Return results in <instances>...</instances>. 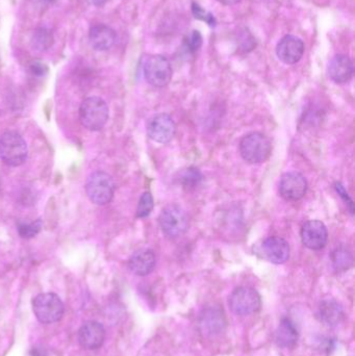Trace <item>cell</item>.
Returning a JSON list of instances; mask_svg holds the SVG:
<instances>
[{"mask_svg":"<svg viewBox=\"0 0 355 356\" xmlns=\"http://www.w3.org/2000/svg\"><path fill=\"white\" fill-rule=\"evenodd\" d=\"M154 197L149 192H145L140 198L139 204L137 207V217L146 218L150 215L154 209Z\"/></svg>","mask_w":355,"mask_h":356,"instance_id":"cb8c5ba5","label":"cell"},{"mask_svg":"<svg viewBox=\"0 0 355 356\" xmlns=\"http://www.w3.org/2000/svg\"><path fill=\"white\" fill-rule=\"evenodd\" d=\"M28 70L33 76L42 77L47 74L48 67L40 60H33L29 64Z\"/></svg>","mask_w":355,"mask_h":356,"instance_id":"83f0119b","label":"cell"},{"mask_svg":"<svg viewBox=\"0 0 355 356\" xmlns=\"http://www.w3.org/2000/svg\"><path fill=\"white\" fill-rule=\"evenodd\" d=\"M89 41L94 49L106 51L115 45L117 33L106 24H96L90 29Z\"/></svg>","mask_w":355,"mask_h":356,"instance_id":"2e32d148","label":"cell"},{"mask_svg":"<svg viewBox=\"0 0 355 356\" xmlns=\"http://www.w3.org/2000/svg\"><path fill=\"white\" fill-rule=\"evenodd\" d=\"M202 45V35L198 31H192L187 40L188 49L191 52H196Z\"/></svg>","mask_w":355,"mask_h":356,"instance_id":"4316f807","label":"cell"},{"mask_svg":"<svg viewBox=\"0 0 355 356\" xmlns=\"http://www.w3.org/2000/svg\"><path fill=\"white\" fill-rule=\"evenodd\" d=\"M53 33L46 27H39L31 35V44L33 49L39 52L47 51L53 45Z\"/></svg>","mask_w":355,"mask_h":356,"instance_id":"44dd1931","label":"cell"},{"mask_svg":"<svg viewBox=\"0 0 355 356\" xmlns=\"http://www.w3.org/2000/svg\"><path fill=\"white\" fill-rule=\"evenodd\" d=\"M302 241L311 250H321L327 246L329 232L327 226L318 220L306 222L302 228Z\"/></svg>","mask_w":355,"mask_h":356,"instance_id":"8fae6325","label":"cell"},{"mask_svg":"<svg viewBox=\"0 0 355 356\" xmlns=\"http://www.w3.org/2000/svg\"><path fill=\"white\" fill-rule=\"evenodd\" d=\"M308 181L298 172L286 173L279 181V194L287 201H298L306 196Z\"/></svg>","mask_w":355,"mask_h":356,"instance_id":"7c38bea8","label":"cell"},{"mask_svg":"<svg viewBox=\"0 0 355 356\" xmlns=\"http://www.w3.org/2000/svg\"><path fill=\"white\" fill-rule=\"evenodd\" d=\"M336 190H337L338 194H339L340 196L342 197V198H344V200H345L346 202H347L348 204L350 205V209H352V213H354V203H352V199L349 198V196H348L347 193H346L344 186H342L341 184H336Z\"/></svg>","mask_w":355,"mask_h":356,"instance_id":"f1b7e54d","label":"cell"},{"mask_svg":"<svg viewBox=\"0 0 355 356\" xmlns=\"http://www.w3.org/2000/svg\"><path fill=\"white\" fill-rule=\"evenodd\" d=\"M199 324L204 334L217 336L224 330V315L218 307H208L200 315Z\"/></svg>","mask_w":355,"mask_h":356,"instance_id":"e0dca14e","label":"cell"},{"mask_svg":"<svg viewBox=\"0 0 355 356\" xmlns=\"http://www.w3.org/2000/svg\"><path fill=\"white\" fill-rule=\"evenodd\" d=\"M192 10H193L194 16L195 18L200 19V20L206 21L208 24H210V26H214L216 24V21H215L214 16L210 14L208 10H204L199 4L193 3L192 6Z\"/></svg>","mask_w":355,"mask_h":356,"instance_id":"484cf974","label":"cell"},{"mask_svg":"<svg viewBox=\"0 0 355 356\" xmlns=\"http://www.w3.org/2000/svg\"><path fill=\"white\" fill-rule=\"evenodd\" d=\"M37 1L40 2V3L48 4L51 3V2L53 1V0H37Z\"/></svg>","mask_w":355,"mask_h":356,"instance_id":"1f68e13d","label":"cell"},{"mask_svg":"<svg viewBox=\"0 0 355 356\" xmlns=\"http://www.w3.org/2000/svg\"><path fill=\"white\" fill-rule=\"evenodd\" d=\"M329 76L336 83H346L352 81L354 74V66L352 60L344 54H337L331 58L327 68Z\"/></svg>","mask_w":355,"mask_h":356,"instance_id":"9a60e30c","label":"cell"},{"mask_svg":"<svg viewBox=\"0 0 355 356\" xmlns=\"http://www.w3.org/2000/svg\"><path fill=\"white\" fill-rule=\"evenodd\" d=\"M28 148L22 136L17 131H6L0 137V159L4 164L18 167L26 162Z\"/></svg>","mask_w":355,"mask_h":356,"instance_id":"6da1fadb","label":"cell"},{"mask_svg":"<svg viewBox=\"0 0 355 356\" xmlns=\"http://www.w3.org/2000/svg\"><path fill=\"white\" fill-rule=\"evenodd\" d=\"M176 133V125L168 114H158L149 119L147 123V135L150 139L160 144L172 141Z\"/></svg>","mask_w":355,"mask_h":356,"instance_id":"9c48e42d","label":"cell"},{"mask_svg":"<svg viewBox=\"0 0 355 356\" xmlns=\"http://www.w3.org/2000/svg\"><path fill=\"white\" fill-rule=\"evenodd\" d=\"M319 316L325 325L329 327H336L343 320V307L335 300L323 301L319 307Z\"/></svg>","mask_w":355,"mask_h":356,"instance_id":"ffe728a7","label":"cell"},{"mask_svg":"<svg viewBox=\"0 0 355 356\" xmlns=\"http://www.w3.org/2000/svg\"><path fill=\"white\" fill-rule=\"evenodd\" d=\"M85 192L90 200L95 204H108L114 197V180L108 173L104 171H96L88 177Z\"/></svg>","mask_w":355,"mask_h":356,"instance_id":"5b68a950","label":"cell"},{"mask_svg":"<svg viewBox=\"0 0 355 356\" xmlns=\"http://www.w3.org/2000/svg\"><path fill=\"white\" fill-rule=\"evenodd\" d=\"M331 261H333V268L337 271H346L349 269L354 263L352 253L344 248L336 249L331 255Z\"/></svg>","mask_w":355,"mask_h":356,"instance_id":"7402d4cb","label":"cell"},{"mask_svg":"<svg viewBox=\"0 0 355 356\" xmlns=\"http://www.w3.org/2000/svg\"><path fill=\"white\" fill-rule=\"evenodd\" d=\"M156 259L154 251L150 249H140L135 251L129 261V267L133 274L146 276L154 271Z\"/></svg>","mask_w":355,"mask_h":356,"instance_id":"ac0fdd59","label":"cell"},{"mask_svg":"<svg viewBox=\"0 0 355 356\" xmlns=\"http://www.w3.org/2000/svg\"><path fill=\"white\" fill-rule=\"evenodd\" d=\"M143 72L147 83L156 88L166 87L172 79V66L168 58L160 54L146 58Z\"/></svg>","mask_w":355,"mask_h":356,"instance_id":"52a82bcc","label":"cell"},{"mask_svg":"<svg viewBox=\"0 0 355 356\" xmlns=\"http://www.w3.org/2000/svg\"><path fill=\"white\" fill-rule=\"evenodd\" d=\"M304 54V41L296 35H286L276 46L277 56L281 62L287 65H294L299 62Z\"/></svg>","mask_w":355,"mask_h":356,"instance_id":"4fadbf2b","label":"cell"},{"mask_svg":"<svg viewBox=\"0 0 355 356\" xmlns=\"http://www.w3.org/2000/svg\"><path fill=\"white\" fill-rule=\"evenodd\" d=\"M88 1H89L90 3L93 4V6H104V4H106L108 0H88Z\"/></svg>","mask_w":355,"mask_h":356,"instance_id":"4dcf8cb0","label":"cell"},{"mask_svg":"<svg viewBox=\"0 0 355 356\" xmlns=\"http://www.w3.org/2000/svg\"><path fill=\"white\" fill-rule=\"evenodd\" d=\"M272 152L270 140L261 133L248 134L240 142V154L249 164H261L268 160Z\"/></svg>","mask_w":355,"mask_h":356,"instance_id":"3957f363","label":"cell"},{"mask_svg":"<svg viewBox=\"0 0 355 356\" xmlns=\"http://www.w3.org/2000/svg\"><path fill=\"white\" fill-rule=\"evenodd\" d=\"M217 1L224 4V6H235V4L239 3L241 0H217Z\"/></svg>","mask_w":355,"mask_h":356,"instance_id":"f546056e","label":"cell"},{"mask_svg":"<svg viewBox=\"0 0 355 356\" xmlns=\"http://www.w3.org/2000/svg\"><path fill=\"white\" fill-rule=\"evenodd\" d=\"M108 106L102 98H85L79 106V120L85 129L97 131L104 129L108 120Z\"/></svg>","mask_w":355,"mask_h":356,"instance_id":"7a4b0ae2","label":"cell"},{"mask_svg":"<svg viewBox=\"0 0 355 356\" xmlns=\"http://www.w3.org/2000/svg\"><path fill=\"white\" fill-rule=\"evenodd\" d=\"M262 301L258 291L249 286L236 289L229 298L231 311L239 316H249L260 311Z\"/></svg>","mask_w":355,"mask_h":356,"instance_id":"ba28073f","label":"cell"},{"mask_svg":"<svg viewBox=\"0 0 355 356\" xmlns=\"http://www.w3.org/2000/svg\"><path fill=\"white\" fill-rule=\"evenodd\" d=\"M79 343L83 349L96 350L104 344L106 330L104 326L96 321L85 322L79 332Z\"/></svg>","mask_w":355,"mask_h":356,"instance_id":"5bb4252c","label":"cell"},{"mask_svg":"<svg viewBox=\"0 0 355 356\" xmlns=\"http://www.w3.org/2000/svg\"><path fill=\"white\" fill-rule=\"evenodd\" d=\"M18 234H20L21 238H31L39 234L42 228L41 220H35L33 222H20L17 226Z\"/></svg>","mask_w":355,"mask_h":356,"instance_id":"603a6c76","label":"cell"},{"mask_svg":"<svg viewBox=\"0 0 355 356\" xmlns=\"http://www.w3.org/2000/svg\"><path fill=\"white\" fill-rule=\"evenodd\" d=\"M202 179V175L196 168H188L181 175V180L185 188H195Z\"/></svg>","mask_w":355,"mask_h":356,"instance_id":"d4e9b609","label":"cell"},{"mask_svg":"<svg viewBox=\"0 0 355 356\" xmlns=\"http://www.w3.org/2000/svg\"><path fill=\"white\" fill-rule=\"evenodd\" d=\"M33 311L41 323L52 324L62 319L65 307L58 295L42 293L33 299Z\"/></svg>","mask_w":355,"mask_h":356,"instance_id":"277c9868","label":"cell"},{"mask_svg":"<svg viewBox=\"0 0 355 356\" xmlns=\"http://www.w3.org/2000/svg\"><path fill=\"white\" fill-rule=\"evenodd\" d=\"M298 334L295 324L290 319H283L275 332V342L281 348H292L297 344Z\"/></svg>","mask_w":355,"mask_h":356,"instance_id":"d6986e66","label":"cell"},{"mask_svg":"<svg viewBox=\"0 0 355 356\" xmlns=\"http://www.w3.org/2000/svg\"><path fill=\"white\" fill-rule=\"evenodd\" d=\"M162 232L171 238H176L187 232L189 219L187 213L179 204L167 205L158 218Z\"/></svg>","mask_w":355,"mask_h":356,"instance_id":"8992f818","label":"cell"},{"mask_svg":"<svg viewBox=\"0 0 355 356\" xmlns=\"http://www.w3.org/2000/svg\"><path fill=\"white\" fill-rule=\"evenodd\" d=\"M258 254L275 265L285 264L290 259L289 243L281 236H270L263 241L258 249Z\"/></svg>","mask_w":355,"mask_h":356,"instance_id":"30bf717a","label":"cell"}]
</instances>
